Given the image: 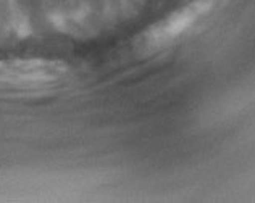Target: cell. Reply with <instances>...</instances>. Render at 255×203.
Returning a JSON list of instances; mask_svg holds the SVG:
<instances>
[{
	"label": "cell",
	"instance_id": "obj_1",
	"mask_svg": "<svg viewBox=\"0 0 255 203\" xmlns=\"http://www.w3.org/2000/svg\"><path fill=\"white\" fill-rule=\"evenodd\" d=\"M68 68L57 60L13 58L0 60V91L39 92L65 79Z\"/></svg>",
	"mask_w": 255,
	"mask_h": 203
}]
</instances>
